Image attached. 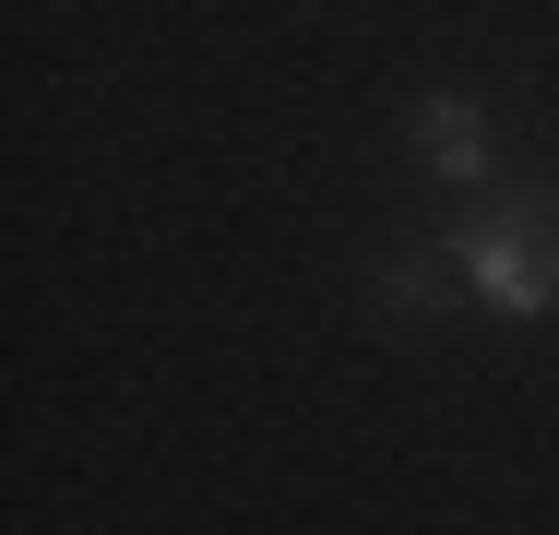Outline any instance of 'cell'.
<instances>
[{"mask_svg": "<svg viewBox=\"0 0 559 535\" xmlns=\"http://www.w3.org/2000/svg\"><path fill=\"white\" fill-rule=\"evenodd\" d=\"M464 286L488 310H559V191H524V203L476 214L464 226Z\"/></svg>", "mask_w": 559, "mask_h": 535, "instance_id": "1", "label": "cell"}, {"mask_svg": "<svg viewBox=\"0 0 559 535\" xmlns=\"http://www.w3.org/2000/svg\"><path fill=\"white\" fill-rule=\"evenodd\" d=\"M417 167L452 179V191L488 179V119H476V96H429V107H417Z\"/></svg>", "mask_w": 559, "mask_h": 535, "instance_id": "2", "label": "cell"}]
</instances>
